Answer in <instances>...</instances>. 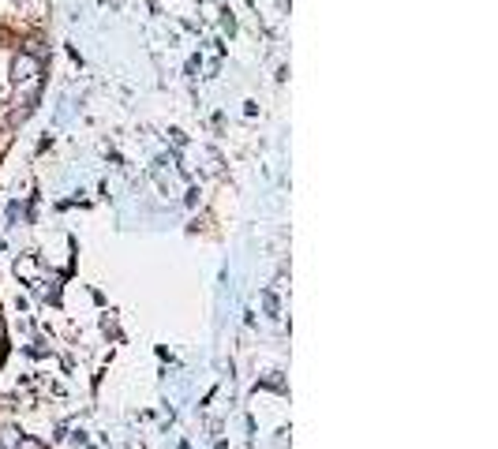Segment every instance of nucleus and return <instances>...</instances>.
I'll use <instances>...</instances> for the list:
<instances>
[{
  "instance_id": "f03ea898",
  "label": "nucleus",
  "mask_w": 498,
  "mask_h": 449,
  "mask_svg": "<svg viewBox=\"0 0 498 449\" xmlns=\"http://www.w3.org/2000/svg\"><path fill=\"white\" fill-rule=\"evenodd\" d=\"M19 449H42L38 438H19Z\"/></svg>"
},
{
  "instance_id": "f257e3e1",
  "label": "nucleus",
  "mask_w": 498,
  "mask_h": 449,
  "mask_svg": "<svg viewBox=\"0 0 498 449\" xmlns=\"http://www.w3.org/2000/svg\"><path fill=\"white\" fill-rule=\"evenodd\" d=\"M12 79H15V86L19 82H30V79H38V60L34 57H15V64H12Z\"/></svg>"
}]
</instances>
